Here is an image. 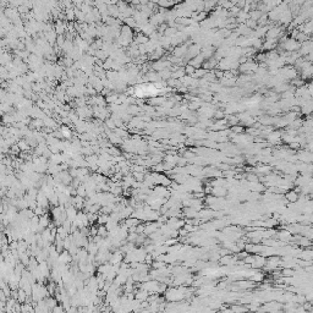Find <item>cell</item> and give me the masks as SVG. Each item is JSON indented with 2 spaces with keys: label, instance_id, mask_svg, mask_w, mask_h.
Masks as SVG:
<instances>
[{
  "label": "cell",
  "instance_id": "obj_2",
  "mask_svg": "<svg viewBox=\"0 0 313 313\" xmlns=\"http://www.w3.org/2000/svg\"><path fill=\"white\" fill-rule=\"evenodd\" d=\"M286 197H287L289 201H291V202H294V201H296V199L299 198L296 192H290V193H287V196H286Z\"/></svg>",
  "mask_w": 313,
  "mask_h": 313
},
{
  "label": "cell",
  "instance_id": "obj_1",
  "mask_svg": "<svg viewBox=\"0 0 313 313\" xmlns=\"http://www.w3.org/2000/svg\"><path fill=\"white\" fill-rule=\"evenodd\" d=\"M247 310H248L247 307H245V306H239V305L231 307V312L232 313H245Z\"/></svg>",
  "mask_w": 313,
  "mask_h": 313
}]
</instances>
